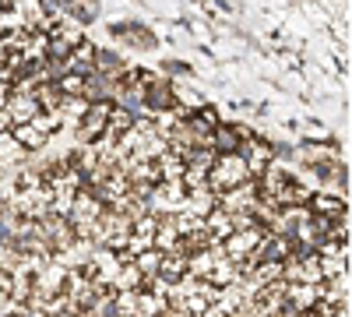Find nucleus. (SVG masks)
Here are the masks:
<instances>
[{"instance_id": "1", "label": "nucleus", "mask_w": 352, "mask_h": 317, "mask_svg": "<svg viewBox=\"0 0 352 317\" xmlns=\"http://www.w3.org/2000/svg\"><path fill=\"white\" fill-rule=\"evenodd\" d=\"M250 180V169L243 162V155H219L215 166L208 169V190L212 194H222V190H232Z\"/></svg>"}, {"instance_id": "2", "label": "nucleus", "mask_w": 352, "mask_h": 317, "mask_svg": "<svg viewBox=\"0 0 352 317\" xmlns=\"http://www.w3.org/2000/svg\"><path fill=\"white\" fill-rule=\"evenodd\" d=\"M141 106H144V117H162V113H173V106H176L173 81H166L162 74L155 81H148L141 89Z\"/></svg>"}, {"instance_id": "3", "label": "nucleus", "mask_w": 352, "mask_h": 317, "mask_svg": "<svg viewBox=\"0 0 352 317\" xmlns=\"http://www.w3.org/2000/svg\"><path fill=\"white\" fill-rule=\"evenodd\" d=\"M261 229H232V233L219 243L222 247V254L229 257L232 265H243L247 257H254V250H257V243H261Z\"/></svg>"}, {"instance_id": "4", "label": "nucleus", "mask_w": 352, "mask_h": 317, "mask_svg": "<svg viewBox=\"0 0 352 317\" xmlns=\"http://www.w3.org/2000/svg\"><path fill=\"white\" fill-rule=\"evenodd\" d=\"M215 205H219L222 212H229V215H243V212H250V208L257 205V180H247V184L232 187V190L215 194Z\"/></svg>"}, {"instance_id": "5", "label": "nucleus", "mask_w": 352, "mask_h": 317, "mask_svg": "<svg viewBox=\"0 0 352 317\" xmlns=\"http://www.w3.org/2000/svg\"><path fill=\"white\" fill-rule=\"evenodd\" d=\"M120 43L127 50H134V53H155L159 50V36L152 32V25H141L134 18H127V32H124Z\"/></svg>"}, {"instance_id": "6", "label": "nucleus", "mask_w": 352, "mask_h": 317, "mask_svg": "<svg viewBox=\"0 0 352 317\" xmlns=\"http://www.w3.org/2000/svg\"><path fill=\"white\" fill-rule=\"evenodd\" d=\"M4 113H8L11 127H14V124H28V120L39 113V102H36L32 92H14V89H11V96H8V102H4Z\"/></svg>"}, {"instance_id": "7", "label": "nucleus", "mask_w": 352, "mask_h": 317, "mask_svg": "<svg viewBox=\"0 0 352 317\" xmlns=\"http://www.w3.org/2000/svg\"><path fill=\"white\" fill-rule=\"evenodd\" d=\"M92 67L96 74H106V78H116V74H124L131 67V61L120 53V50H113V46H96V56H92Z\"/></svg>"}, {"instance_id": "8", "label": "nucleus", "mask_w": 352, "mask_h": 317, "mask_svg": "<svg viewBox=\"0 0 352 317\" xmlns=\"http://www.w3.org/2000/svg\"><path fill=\"white\" fill-rule=\"evenodd\" d=\"M307 212L310 215H324V219H338L349 212V201L335 197V194H324V190H314L310 201H307Z\"/></svg>"}, {"instance_id": "9", "label": "nucleus", "mask_w": 352, "mask_h": 317, "mask_svg": "<svg viewBox=\"0 0 352 317\" xmlns=\"http://www.w3.org/2000/svg\"><path fill=\"white\" fill-rule=\"evenodd\" d=\"M11 134H14V141H18V145H21V152L25 155H36V152H43L46 149V134H39L32 124H14L11 127Z\"/></svg>"}, {"instance_id": "10", "label": "nucleus", "mask_w": 352, "mask_h": 317, "mask_svg": "<svg viewBox=\"0 0 352 317\" xmlns=\"http://www.w3.org/2000/svg\"><path fill=\"white\" fill-rule=\"evenodd\" d=\"M212 149H215V155H240L243 141L236 138V131L229 127V120H222V124L215 127V134H212Z\"/></svg>"}, {"instance_id": "11", "label": "nucleus", "mask_w": 352, "mask_h": 317, "mask_svg": "<svg viewBox=\"0 0 352 317\" xmlns=\"http://www.w3.org/2000/svg\"><path fill=\"white\" fill-rule=\"evenodd\" d=\"M159 74L166 81H173V85H184V81L194 78V64L180 61V56H162V61H159Z\"/></svg>"}, {"instance_id": "12", "label": "nucleus", "mask_w": 352, "mask_h": 317, "mask_svg": "<svg viewBox=\"0 0 352 317\" xmlns=\"http://www.w3.org/2000/svg\"><path fill=\"white\" fill-rule=\"evenodd\" d=\"M204 282L215 285V289H229V285H236L240 282V268L229 261V257H222V261H215V268L204 275Z\"/></svg>"}, {"instance_id": "13", "label": "nucleus", "mask_w": 352, "mask_h": 317, "mask_svg": "<svg viewBox=\"0 0 352 317\" xmlns=\"http://www.w3.org/2000/svg\"><path fill=\"white\" fill-rule=\"evenodd\" d=\"M184 275H187V257L176 254V250L162 254V265H159V275L155 278H162L166 285H173V282H180Z\"/></svg>"}, {"instance_id": "14", "label": "nucleus", "mask_w": 352, "mask_h": 317, "mask_svg": "<svg viewBox=\"0 0 352 317\" xmlns=\"http://www.w3.org/2000/svg\"><path fill=\"white\" fill-rule=\"evenodd\" d=\"M99 14H102V0H74L67 21H74L78 28H88V25L99 21Z\"/></svg>"}, {"instance_id": "15", "label": "nucleus", "mask_w": 352, "mask_h": 317, "mask_svg": "<svg viewBox=\"0 0 352 317\" xmlns=\"http://www.w3.org/2000/svg\"><path fill=\"white\" fill-rule=\"evenodd\" d=\"M155 173H159V180H180V177H184V159L166 149V152L155 159Z\"/></svg>"}, {"instance_id": "16", "label": "nucleus", "mask_w": 352, "mask_h": 317, "mask_svg": "<svg viewBox=\"0 0 352 317\" xmlns=\"http://www.w3.org/2000/svg\"><path fill=\"white\" fill-rule=\"evenodd\" d=\"M159 265H162V254L159 250H141L134 257V268L141 272V278H155L159 275Z\"/></svg>"}, {"instance_id": "17", "label": "nucleus", "mask_w": 352, "mask_h": 317, "mask_svg": "<svg viewBox=\"0 0 352 317\" xmlns=\"http://www.w3.org/2000/svg\"><path fill=\"white\" fill-rule=\"evenodd\" d=\"M21 28H25V21H21V14L14 8H0V39H11L14 32H21Z\"/></svg>"}, {"instance_id": "18", "label": "nucleus", "mask_w": 352, "mask_h": 317, "mask_svg": "<svg viewBox=\"0 0 352 317\" xmlns=\"http://www.w3.org/2000/svg\"><path fill=\"white\" fill-rule=\"evenodd\" d=\"M56 89H60V96L64 99H85V78H78V74H64V78H56Z\"/></svg>"}, {"instance_id": "19", "label": "nucleus", "mask_w": 352, "mask_h": 317, "mask_svg": "<svg viewBox=\"0 0 352 317\" xmlns=\"http://www.w3.org/2000/svg\"><path fill=\"white\" fill-rule=\"evenodd\" d=\"M39 8H43V14H46V18L64 21V18L71 14V8H74V0H39Z\"/></svg>"}, {"instance_id": "20", "label": "nucleus", "mask_w": 352, "mask_h": 317, "mask_svg": "<svg viewBox=\"0 0 352 317\" xmlns=\"http://www.w3.org/2000/svg\"><path fill=\"white\" fill-rule=\"evenodd\" d=\"M116 317H138V293H113Z\"/></svg>"}, {"instance_id": "21", "label": "nucleus", "mask_w": 352, "mask_h": 317, "mask_svg": "<svg viewBox=\"0 0 352 317\" xmlns=\"http://www.w3.org/2000/svg\"><path fill=\"white\" fill-rule=\"evenodd\" d=\"M303 131H307V138H310V141H328V138H335V134H331V127H328V124H320L317 117H310V120L303 124Z\"/></svg>"}, {"instance_id": "22", "label": "nucleus", "mask_w": 352, "mask_h": 317, "mask_svg": "<svg viewBox=\"0 0 352 317\" xmlns=\"http://www.w3.org/2000/svg\"><path fill=\"white\" fill-rule=\"evenodd\" d=\"M11 237H14V222L0 215V247H8V243H11Z\"/></svg>"}, {"instance_id": "23", "label": "nucleus", "mask_w": 352, "mask_h": 317, "mask_svg": "<svg viewBox=\"0 0 352 317\" xmlns=\"http://www.w3.org/2000/svg\"><path fill=\"white\" fill-rule=\"evenodd\" d=\"M8 96H11V85L0 78V109H4V102H8Z\"/></svg>"}, {"instance_id": "24", "label": "nucleus", "mask_w": 352, "mask_h": 317, "mask_svg": "<svg viewBox=\"0 0 352 317\" xmlns=\"http://www.w3.org/2000/svg\"><path fill=\"white\" fill-rule=\"evenodd\" d=\"M8 127H11V120H8V113L0 109V131H8Z\"/></svg>"}]
</instances>
